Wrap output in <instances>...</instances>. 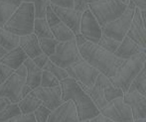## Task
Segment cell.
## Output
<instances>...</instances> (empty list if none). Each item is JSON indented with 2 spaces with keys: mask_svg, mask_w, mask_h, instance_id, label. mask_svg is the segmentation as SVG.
<instances>
[{
  "mask_svg": "<svg viewBox=\"0 0 146 122\" xmlns=\"http://www.w3.org/2000/svg\"><path fill=\"white\" fill-rule=\"evenodd\" d=\"M60 86L62 88V100L73 101L77 108L79 121L90 120L100 113L90 95L75 80L67 78L60 82Z\"/></svg>",
  "mask_w": 146,
  "mask_h": 122,
  "instance_id": "1",
  "label": "cell"
},
{
  "mask_svg": "<svg viewBox=\"0 0 146 122\" xmlns=\"http://www.w3.org/2000/svg\"><path fill=\"white\" fill-rule=\"evenodd\" d=\"M79 52L86 62L108 78L114 76L116 69L123 62V60L117 58L114 54L90 42L82 45L79 48Z\"/></svg>",
  "mask_w": 146,
  "mask_h": 122,
  "instance_id": "2",
  "label": "cell"
},
{
  "mask_svg": "<svg viewBox=\"0 0 146 122\" xmlns=\"http://www.w3.org/2000/svg\"><path fill=\"white\" fill-rule=\"evenodd\" d=\"M145 53H141L128 60H124L116 69L114 76L110 78V82L115 88H120L123 93H126L135 76L142 71L143 68H145Z\"/></svg>",
  "mask_w": 146,
  "mask_h": 122,
  "instance_id": "3",
  "label": "cell"
},
{
  "mask_svg": "<svg viewBox=\"0 0 146 122\" xmlns=\"http://www.w3.org/2000/svg\"><path fill=\"white\" fill-rule=\"evenodd\" d=\"M35 7L30 2H22L12 16L7 20L3 29L19 37L30 35L34 30Z\"/></svg>",
  "mask_w": 146,
  "mask_h": 122,
  "instance_id": "4",
  "label": "cell"
},
{
  "mask_svg": "<svg viewBox=\"0 0 146 122\" xmlns=\"http://www.w3.org/2000/svg\"><path fill=\"white\" fill-rule=\"evenodd\" d=\"M87 93L100 111L110 101L117 97H122L123 91L118 88H115L110 82V78L104 74H100L94 84L90 88H88Z\"/></svg>",
  "mask_w": 146,
  "mask_h": 122,
  "instance_id": "5",
  "label": "cell"
},
{
  "mask_svg": "<svg viewBox=\"0 0 146 122\" xmlns=\"http://www.w3.org/2000/svg\"><path fill=\"white\" fill-rule=\"evenodd\" d=\"M127 5L120 0H98L90 3L88 8L102 28L117 19L126 10Z\"/></svg>",
  "mask_w": 146,
  "mask_h": 122,
  "instance_id": "6",
  "label": "cell"
},
{
  "mask_svg": "<svg viewBox=\"0 0 146 122\" xmlns=\"http://www.w3.org/2000/svg\"><path fill=\"white\" fill-rule=\"evenodd\" d=\"M135 5L132 1L129 0L127 8L117 19L110 22L102 27V34L106 36L112 38L114 40L121 42L123 40L126 33L130 27L131 21H132L133 15L135 12Z\"/></svg>",
  "mask_w": 146,
  "mask_h": 122,
  "instance_id": "7",
  "label": "cell"
},
{
  "mask_svg": "<svg viewBox=\"0 0 146 122\" xmlns=\"http://www.w3.org/2000/svg\"><path fill=\"white\" fill-rule=\"evenodd\" d=\"M66 71H67L69 78H73L77 82L88 88L94 86L98 74H100L98 70H96L88 62H86L81 56L75 63L68 67Z\"/></svg>",
  "mask_w": 146,
  "mask_h": 122,
  "instance_id": "8",
  "label": "cell"
},
{
  "mask_svg": "<svg viewBox=\"0 0 146 122\" xmlns=\"http://www.w3.org/2000/svg\"><path fill=\"white\" fill-rule=\"evenodd\" d=\"M80 52L75 39L66 42H59L53 55L49 57L51 62L62 69H67L80 57Z\"/></svg>",
  "mask_w": 146,
  "mask_h": 122,
  "instance_id": "9",
  "label": "cell"
},
{
  "mask_svg": "<svg viewBox=\"0 0 146 122\" xmlns=\"http://www.w3.org/2000/svg\"><path fill=\"white\" fill-rule=\"evenodd\" d=\"M100 112L113 122H133L134 120L132 111L124 102L123 96L110 101L104 108L100 109Z\"/></svg>",
  "mask_w": 146,
  "mask_h": 122,
  "instance_id": "10",
  "label": "cell"
},
{
  "mask_svg": "<svg viewBox=\"0 0 146 122\" xmlns=\"http://www.w3.org/2000/svg\"><path fill=\"white\" fill-rule=\"evenodd\" d=\"M80 33L88 42L94 44H98L100 37L102 36V28L88 8L82 13Z\"/></svg>",
  "mask_w": 146,
  "mask_h": 122,
  "instance_id": "11",
  "label": "cell"
},
{
  "mask_svg": "<svg viewBox=\"0 0 146 122\" xmlns=\"http://www.w3.org/2000/svg\"><path fill=\"white\" fill-rule=\"evenodd\" d=\"M25 82V78H21L14 73L7 80L0 84V97L9 99L11 103H18L22 99L21 90Z\"/></svg>",
  "mask_w": 146,
  "mask_h": 122,
  "instance_id": "12",
  "label": "cell"
},
{
  "mask_svg": "<svg viewBox=\"0 0 146 122\" xmlns=\"http://www.w3.org/2000/svg\"><path fill=\"white\" fill-rule=\"evenodd\" d=\"M33 92L42 102V105L46 106L51 111L56 109L64 102L62 100V88L61 86H55V88H43L38 86Z\"/></svg>",
  "mask_w": 146,
  "mask_h": 122,
  "instance_id": "13",
  "label": "cell"
},
{
  "mask_svg": "<svg viewBox=\"0 0 146 122\" xmlns=\"http://www.w3.org/2000/svg\"><path fill=\"white\" fill-rule=\"evenodd\" d=\"M52 10L55 12L59 19L65 25H67L70 29L74 32V34L80 33V25H81L82 12L76 10L75 8L60 7V6L53 5L50 3Z\"/></svg>",
  "mask_w": 146,
  "mask_h": 122,
  "instance_id": "14",
  "label": "cell"
},
{
  "mask_svg": "<svg viewBox=\"0 0 146 122\" xmlns=\"http://www.w3.org/2000/svg\"><path fill=\"white\" fill-rule=\"evenodd\" d=\"M47 122H79L77 108L73 101H64L60 106L51 111Z\"/></svg>",
  "mask_w": 146,
  "mask_h": 122,
  "instance_id": "15",
  "label": "cell"
},
{
  "mask_svg": "<svg viewBox=\"0 0 146 122\" xmlns=\"http://www.w3.org/2000/svg\"><path fill=\"white\" fill-rule=\"evenodd\" d=\"M126 36L133 40L135 43L140 45L142 48H146V28L145 24L142 21L140 16L139 9L135 8L134 15H133L132 21L130 27L126 33Z\"/></svg>",
  "mask_w": 146,
  "mask_h": 122,
  "instance_id": "16",
  "label": "cell"
},
{
  "mask_svg": "<svg viewBox=\"0 0 146 122\" xmlns=\"http://www.w3.org/2000/svg\"><path fill=\"white\" fill-rule=\"evenodd\" d=\"M123 100L130 107L133 119L146 118V97L137 91H127L123 94Z\"/></svg>",
  "mask_w": 146,
  "mask_h": 122,
  "instance_id": "17",
  "label": "cell"
},
{
  "mask_svg": "<svg viewBox=\"0 0 146 122\" xmlns=\"http://www.w3.org/2000/svg\"><path fill=\"white\" fill-rule=\"evenodd\" d=\"M141 53H145V49L142 48L137 43H135L133 40H131L130 38L125 36L120 42L117 50L114 52V55L124 61V60H128Z\"/></svg>",
  "mask_w": 146,
  "mask_h": 122,
  "instance_id": "18",
  "label": "cell"
},
{
  "mask_svg": "<svg viewBox=\"0 0 146 122\" xmlns=\"http://www.w3.org/2000/svg\"><path fill=\"white\" fill-rule=\"evenodd\" d=\"M19 47L23 50L24 53L30 59H34V58L38 57L39 55L43 54L40 44H39V39L34 33L20 37Z\"/></svg>",
  "mask_w": 146,
  "mask_h": 122,
  "instance_id": "19",
  "label": "cell"
},
{
  "mask_svg": "<svg viewBox=\"0 0 146 122\" xmlns=\"http://www.w3.org/2000/svg\"><path fill=\"white\" fill-rule=\"evenodd\" d=\"M27 58L28 56L24 53L23 50L18 46L17 48L7 52V54L0 59V63L4 64V65H6L7 67L11 68L12 70L15 71L20 66L23 65Z\"/></svg>",
  "mask_w": 146,
  "mask_h": 122,
  "instance_id": "20",
  "label": "cell"
},
{
  "mask_svg": "<svg viewBox=\"0 0 146 122\" xmlns=\"http://www.w3.org/2000/svg\"><path fill=\"white\" fill-rule=\"evenodd\" d=\"M24 66L27 69V76H26V84L31 86L32 90L40 86L41 78H42L43 70L38 68L32 61V59L27 58L24 62Z\"/></svg>",
  "mask_w": 146,
  "mask_h": 122,
  "instance_id": "21",
  "label": "cell"
},
{
  "mask_svg": "<svg viewBox=\"0 0 146 122\" xmlns=\"http://www.w3.org/2000/svg\"><path fill=\"white\" fill-rule=\"evenodd\" d=\"M22 2L23 0H0V28H3Z\"/></svg>",
  "mask_w": 146,
  "mask_h": 122,
  "instance_id": "22",
  "label": "cell"
},
{
  "mask_svg": "<svg viewBox=\"0 0 146 122\" xmlns=\"http://www.w3.org/2000/svg\"><path fill=\"white\" fill-rule=\"evenodd\" d=\"M51 32H52L54 39H56L59 42H66L75 39V34L74 32L60 20L58 23L50 27Z\"/></svg>",
  "mask_w": 146,
  "mask_h": 122,
  "instance_id": "23",
  "label": "cell"
},
{
  "mask_svg": "<svg viewBox=\"0 0 146 122\" xmlns=\"http://www.w3.org/2000/svg\"><path fill=\"white\" fill-rule=\"evenodd\" d=\"M19 106L21 113L23 114H28V113H33L41 104V100L35 95V93L33 92V90L30 92L29 94L23 97L19 102L17 103Z\"/></svg>",
  "mask_w": 146,
  "mask_h": 122,
  "instance_id": "24",
  "label": "cell"
},
{
  "mask_svg": "<svg viewBox=\"0 0 146 122\" xmlns=\"http://www.w3.org/2000/svg\"><path fill=\"white\" fill-rule=\"evenodd\" d=\"M20 37L3 28H0V46L7 52L17 48L19 46Z\"/></svg>",
  "mask_w": 146,
  "mask_h": 122,
  "instance_id": "25",
  "label": "cell"
},
{
  "mask_svg": "<svg viewBox=\"0 0 146 122\" xmlns=\"http://www.w3.org/2000/svg\"><path fill=\"white\" fill-rule=\"evenodd\" d=\"M33 33H34L39 39L40 38H50V39L54 38L52 32H51L50 26L47 23L45 18H35Z\"/></svg>",
  "mask_w": 146,
  "mask_h": 122,
  "instance_id": "26",
  "label": "cell"
},
{
  "mask_svg": "<svg viewBox=\"0 0 146 122\" xmlns=\"http://www.w3.org/2000/svg\"><path fill=\"white\" fill-rule=\"evenodd\" d=\"M128 91H137L142 95H146V69L143 68L135 78L132 80Z\"/></svg>",
  "mask_w": 146,
  "mask_h": 122,
  "instance_id": "27",
  "label": "cell"
},
{
  "mask_svg": "<svg viewBox=\"0 0 146 122\" xmlns=\"http://www.w3.org/2000/svg\"><path fill=\"white\" fill-rule=\"evenodd\" d=\"M19 114H21V110L17 103H9L0 110V122H8Z\"/></svg>",
  "mask_w": 146,
  "mask_h": 122,
  "instance_id": "28",
  "label": "cell"
},
{
  "mask_svg": "<svg viewBox=\"0 0 146 122\" xmlns=\"http://www.w3.org/2000/svg\"><path fill=\"white\" fill-rule=\"evenodd\" d=\"M43 71L50 72L51 74H53L61 82V80H65V78H69L68 73L65 69H62V68L58 67L57 65H55L53 62H51L50 60H48V62L46 63V65L43 68Z\"/></svg>",
  "mask_w": 146,
  "mask_h": 122,
  "instance_id": "29",
  "label": "cell"
},
{
  "mask_svg": "<svg viewBox=\"0 0 146 122\" xmlns=\"http://www.w3.org/2000/svg\"><path fill=\"white\" fill-rule=\"evenodd\" d=\"M39 39V38H38ZM59 41H57L56 39H50V38H40L39 39V44H40L41 50H42L43 54L47 55L48 57H50L51 55H53L56 49V46L58 45Z\"/></svg>",
  "mask_w": 146,
  "mask_h": 122,
  "instance_id": "30",
  "label": "cell"
},
{
  "mask_svg": "<svg viewBox=\"0 0 146 122\" xmlns=\"http://www.w3.org/2000/svg\"><path fill=\"white\" fill-rule=\"evenodd\" d=\"M120 42L114 40L112 38H110V37L106 36V35L102 34V36L100 37V41L98 42V45L100 47H102V49H104L106 51L110 52V53L114 54V52L116 51L117 48H118Z\"/></svg>",
  "mask_w": 146,
  "mask_h": 122,
  "instance_id": "31",
  "label": "cell"
},
{
  "mask_svg": "<svg viewBox=\"0 0 146 122\" xmlns=\"http://www.w3.org/2000/svg\"><path fill=\"white\" fill-rule=\"evenodd\" d=\"M23 2H30L34 4L35 18H45L47 6L50 5L49 0H23Z\"/></svg>",
  "mask_w": 146,
  "mask_h": 122,
  "instance_id": "32",
  "label": "cell"
},
{
  "mask_svg": "<svg viewBox=\"0 0 146 122\" xmlns=\"http://www.w3.org/2000/svg\"><path fill=\"white\" fill-rule=\"evenodd\" d=\"M60 86V80L50 72L43 71L42 78H41L40 86L43 88H55Z\"/></svg>",
  "mask_w": 146,
  "mask_h": 122,
  "instance_id": "33",
  "label": "cell"
},
{
  "mask_svg": "<svg viewBox=\"0 0 146 122\" xmlns=\"http://www.w3.org/2000/svg\"><path fill=\"white\" fill-rule=\"evenodd\" d=\"M33 113H34L37 122H47L49 115L51 113V110L49 108H47L46 106L41 104Z\"/></svg>",
  "mask_w": 146,
  "mask_h": 122,
  "instance_id": "34",
  "label": "cell"
},
{
  "mask_svg": "<svg viewBox=\"0 0 146 122\" xmlns=\"http://www.w3.org/2000/svg\"><path fill=\"white\" fill-rule=\"evenodd\" d=\"M14 73H15L14 70L7 67V66L4 65V64L0 63V84H3L5 80H7V78H10Z\"/></svg>",
  "mask_w": 146,
  "mask_h": 122,
  "instance_id": "35",
  "label": "cell"
},
{
  "mask_svg": "<svg viewBox=\"0 0 146 122\" xmlns=\"http://www.w3.org/2000/svg\"><path fill=\"white\" fill-rule=\"evenodd\" d=\"M8 122H37L36 118H35L34 113H28V114H21L17 115V116L13 117L10 119Z\"/></svg>",
  "mask_w": 146,
  "mask_h": 122,
  "instance_id": "36",
  "label": "cell"
},
{
  "mask_svg": "<svg viewBox=\"0 0 146 122\" xmlns=\"http://www.w3.org/2000/svg\"><path fill=\"white\" fill-rule=\"evenodd\" d=\"M92 2H94V0H74V8L83 13L86 9H88V4Z\"/></svg>",
  "mask_w": 146,
  "mask_h": 122,
  "instance_id": "37",
  "label": "cell"
},
{
  "mask_svg": "<svg viewBox=\"0 0 146 122\" xmlns=\"http://www.w3.org/2000/svg\"><path fill=\"white\" fill-rule=\"evenodd\" d=\"M48 60H49L48 56L45 55V54H41V55H39L38 57L32 59V61L34 62V64L37 66V67L43 70V68H44V66L46 65V63L48 62Z\"/></svg>",
  "mask_w": 146,
  "mask_h": 122,
  "instance_id": "38",
  "label": "cell"
},
{
  "mask_svg": "<svg viewBox=\"0 0 146 122\" xmlns=\"http://www.w3.org/2000/svg\"><path fill=\"white\" fill-rule=\"evenodd\" d=\"M51 4L60 7L74 8V0H49Z\"/></svg>",
  "mask_w": 146,
  "mask_h": 122,
  "instance_id": "39",
  "label": "cell"
},
{
  "mask_svg": "<svg viewBox=\"0 0 146 122\" xmlns=\"http://www.w3.org/2000/svg\"><path fill=\"white\" fill-rule=\"evenodd\" d=\"M15 74H17V76H21V78H26V76H27V69H26V67L24 66V64L20 66L17 70H15Z\"/></svg>",
  "mask_w": 146,
  "mask_h": 122,
  "instance_id": "40",
  "label": "cell"
},
{
  "mask_svg": "<svg viewBox=\"0 0 146 122\" xmlns=\"http://www.w3.org/2000/svg\"><path fill=\"white\" fill-rule=\"evenodd\" d=\"M75 41H76V44H77L78 48H80V47H81L82 45H84L85 43L88 42V41L86 40L85 38H84L83 35H82L81 33H79V34H76L75 35Z\"/></svg>",
  "mask_w": 146,
  "mask_h": 122,
  "instance_id": "41",
  "label": "cell"
},
{
  "mask_svg": "<svg viewBox=\"0 0 146 122\" xmlns=\"http://www.w3.org/2000/svg\"><path fill=\"white\" fill-rule=\"evenodd\" d=\"M90 122H113V121H111L110 119H108V117L104 116V115L100 113V114L96 115V117H94V118L90 119Z\"/></svg>",
  "mask_w": 146,
  "mask_h": 122,
  "instance_id": "42",
  "label": "cell"
},
{
  "mask_svg": "<svg viewBox=\"0 0 146 122\" xmlns=\"http://www.w3.org/2000/svg\"><path fill=\"white\" fill-rule=\"evenodd\" d=\"M134 3L135 7L139 10H145L146 9V0H130Z\"/></svg>",
  "mask_w": 146,
  "mask_h": 122,
  "instance_id": "43",
  "label": "cell"
},
{
  "mask_svg": "<svg viewBox=\"0 0 146 122\" xmlns=\"http://www.w3.org/2000/svg\"><path fill=\"white\" fill-rule=\"evenodd\" d=\"M32 88H31V86H28L27 84H24V86H23V88H22V90H21V95H22V98L23 97H25L27 94H29L31 91H32Z\"/></svg>",
  "mask_w": 146,
  "mask_h": 122,
  "instance_id": "44",
  "label": "cell"
},
{
  "mask_svg": "<svg viewBox=\"0 0 146 122\" xmlns=\"http://www.w3.org/2000/svg\"><path fill=\"white\" fill-rule=\"evenodd\" d=\"M9 103H11L9 101V99H7L5 97H0V110L3 109L4 107H5L7 104H9Z\"/></svg>",
  "mask_w": 146,
  "mask_h": 122,
  "instance_id": "45",
  "label": "cell"
},
{
  "mask_svg": "<svg viewBox=\"0 0 146 122\" xmlns=\"http://www.w3.org/2000/svg\"><path fill=\"white\" fill-rule=\"evenodd\" d=\"M6 54H7V51H6V50L4 49L3 47L0 46V59H1L2 57H4Z\"/></svg>",
  "mask_w": 146,
  "mask_h": 122,
  "instance_id": "46",
  "label": "cell"
},
{
  "mask_svg": "<svg viewBox=\"0 0 146 122\" xmlns=\"http://www.w3.org/2000/svg\"><path fill=\"white\" fill-rule=\"evenodd\" d=\"M133 122H146V118H138V119H134Z\"/></svg>",
  "mask_w": 146,
  "mask_h": 122,
  "instance_id": "47",
  "label": "cell"
},
{
  "mask_svg": "<svg viewBox=\"0 0 146 122\" xmlns=\"http://www.w3.org/2000/svg\"><path fill=\"white\" fill-rule=\"evenodd\" d=\"M121 2H123V3H125V4H128V2H129V0H120Z\"/></svg>",
  "mask_w": 146,
  "mask_h": 122,
  "instance_id": "48",
  "label": "cell"
},
{
  "mask_svg": "<svg viewBox=\"0 0 146 122\" xmlns=\"http://www.w3.org/2000/svg\"><path fill=\"white\" fill-rule=\"evenodd\" d=\"M79 122H90V120H84V121H79Z\"/></svg>",
  "mask_w": 146,
  "mask_h": 122,
  "instance_id": "49",
  "label": "cell"
}]
</instances>
